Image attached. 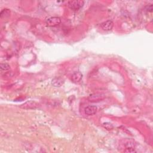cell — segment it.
<instances>
[{"instance_id": "cell-1", "label": "cell", "mask_w": 153, "mask_h": 153, "mask_svg": "<svg viewBox=\"0 0 153 153\" xmlns=\"http://www.w3.org/2000/svg\"><path fill=\"white\" fill-rule=\"evenodd\" d=\"M85 4V2L81 0H74L68 2V6L71 10L74 11H77L82 8Z\"/></svg>"}, {"instance_id": "cell-9", "label": "cell", "mask_w": 153, "mask_h": 153, "mask_svg": "<svg viewBox=\"0 0 153 153\" xmlns=\"http://www.w3.org/2000/svg\"><path fill=\"white\" fill-rule=\"evenodd\" d=\"M10 69V65L7 63H1V69L3 71H8Z\"/></svg>"}, {"instance_id": "cell-8", "label": "cell", "mask_w": 153, "mask_h": 153, "mask_svg": "<svg viewBox=\"0 0 153 153\" xmlns=\"http://www.w3.org/2000/svg\"><path fill=\"white\" fill-rule=\"evenodd\" d=\"M63 80L59 78H55L52 80L51 84L54 87H61L63 84Z\"/></svg>"}, {"instance_id": "cell-6", "label": "cell", "mask_w": 153, "mask_h": 153, "mask_svg": "<svg viewBox=\"0 0 153 153\" xmlns=\"http://www.w3.org/2000/svg\"><path fill=\"white\" fill-rule=\"evenodd\" d=\"M98 107L94 105H90L85 109V113L87 116H92L96 113Z\"/></svg>"}, {"instance_id": "cell-7", "label": "cell", "mask_w": 153, "mask_h": 153, "mask_svg": "<svg viewBox=\"0 0 153 153\" xmlns=\"http://www.w3.org/2000/svg\"><path fill=\"white\" fill-rule=\"evenodd\" d=\"M82 78V74L80 72H75L71 76L72 81L75 82H79Z\"/></svg>"}, {"instance_id": "cell-11", "label": "cell", "mask_w": 153, "mask_h": 153, "mask_svg": "<svg viewBox=\"0 0 153 153\" xmlns=\"http://www.w3.org/2000/svg\"><path fill=\"white\" fill-rule=\"evenodd\" d=\"M146 10H147L148 12H152V4H149V5H148V6H147Z\"/></svg>"}, {"instance_id": "cell-3", "label": "cell", "mask_w": 153, "mask_h": 153, "mask_svg": "<svg viewBox=\"0 0 153 153\" xmlns=\"http://www.w3.org/2000/svg\"><path fill=\"white\" fill-rule=\"evenodd\" d=\"M104 95L100 93H95L91 94L89 97V100L90 102H99L101 101L104 99Z\"/></svg>"}, {"instance_id": "cell-10", "label": "cell", "mask_w": 153, "mask_h": 153, "mask_svg": "<svg viewBox=\"0 0 153 153\" xmlns=\"http://www.w3.org/2000/svg\"><path fill=\"white\" fill-rule=\"evenodd\" d=\"M103 126H104V127L106 129H107V130H112V129H113V125L111 124V123H104L103 124Z\"/></svg>"}, {"instance_id": "cell-5", "label": "cell", "mask_w": 153, "mask_h": 153, "mask_svg": "<svg viewBox=\"0 0 153 153\" xmlns=\"http://www.w3.org/2000/svg\"><path fill=\"white\" fill-rule=\"evenodd\" d=\"M113 26H114V23L113 22L112 20H109L102 23L101 25L102 29L106 31L112 30Z\"/></svg>"}, {"instance_id": "cell-4", "label": "cell", "mask_w": 153, "mask_h": 153, "mask_svg": "<svg viewBox=\"0 0 153 153\" xmlns=\"http://www.w3.org/2000/svg\"><path fill=\"white\" fill-rule=\"evenodd\" d=\"M38 106L39 104L35 101H27L25 104L21 105L20 107L23 109H35L38 108Z\"/></svg>"}, {"instance_id": "cell-2", "label": "cell", "mask_w": 153, "mask_h": 153, "mask_svg": "<svg viewBox=\"0 0 153 153\" xmlns=\"http://www.w3.org/2000/svg\"><path fill=\"white\" fill-rule=\"evenodd\" d=\"M61 23V18L58 17H51L46 19V23L48 26L55 27L59 25Z\"/></svg>"}]
</instances>
